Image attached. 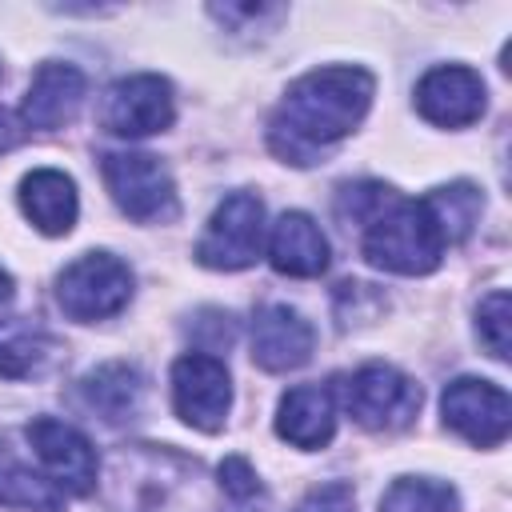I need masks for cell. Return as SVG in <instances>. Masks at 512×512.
Listing matches in <instances>:
<instances>
[{
  "instance_id": "6da1fadb",
  "label": "cell",
  "mask_w": 512,
  "mask_h": 512,
  "mask_svg": "<svg viewBox=\"0 0 512 512\" xmlns=\"http://www.w3.org/2000/svg\"><path fill=\"white\" fill-rule=\"evenodd\" d=\"M376 80L364 68H312L288 84L272 112L268 144L288 164H316L332 144H340L368 112Z\"/></svg>"
},
{
  "instance_id": "7a4b0ae2",
  "label": "cell",
  "mask_w": 512,
  "mask_h": 512,
  "mask_svg": "<svg viewBox=\"0 0 512 512\" xmlns=\"http://www.w3.org/2000/svg\"><path fill=\"white\" fill-rule=\"evenodd\" d=\"M360 252L368 264L400 276H424L444 256V236L424 200H404L388 192L376 212L360 220Z\"/></svg>"
},
{
  "instance_id": "3957f363",
  "label": "cell",
  "mask_w": 512,
  "mask_h": 512,
  "mask_svg": "<svg viewBox=\"0 0 512 512\" xmlns=\"http://www.w3.org/2000/svg\"><path fill=\"white\" fill-rule=\"evenodd\" d=\"M132 296V268L112 252H84L56 280V304L64 316L92 324L116 316Z\"/></svg>"
},
{
  "instance_id": "277c9868",
  "label": "cell",
  "mask_w": 512,
  "mask_h": 512,
  "mask_svg": "<svg viewBox=\"0 0 512 512\" xmlns=\"http://www.w3.org/2000/svg\"><path fill=\"white\" fill-rule=\"evenodd\" d=\"M104 184L124 216L140 224L176 220V184L172 172L148 152H108L100 160Z\"/></svg>"
},
{
  "instance_id": "5b68a950",
  "label": "cell",
  "mask_w": 512,
  "mask_h": 512,
  "mask_svg": "<svg viewBox=\"0 0 512 512\" xmlns=\"http://www.w3.org/2000/svg\"><path fill=\"white\" fill-rule=\"evenodd\" d=\"M260 248H264V204L256 192H232L212 212L196 244V260L216 272H240L256 264Z\"/></svg>"
},
{
  "instance_id": "8992f818",
  "label": "cell",
  "mask_w": 512,
  "mask_h": 512,
  "mask_svg": "<svg viewBox=\"0 0 512 512\" xmlns=\"http://www.w3.org/2000/svg\"><path fill=\"white\" fill-rule=\"evenodd\" d=\"M344 404L356 424L372 432H396L420 412V384L392 364H364L344 384Z\"/></svg>"
},
{
  "instance_id": "52a82bcc",
  "label": "cell",
  "mask_w": 512,
  "mask_h": 512,
  "mask_svg": "<svg viewBox=\"0 0 512 512\" xmlns=\"http://www.w3.org/2000/svg\"><path fill=\"white\" fill-rule=\"evenodd\" d=\"M172 404L176 416L200 432H216L232 408V376L224 360L208 352H188L172 364Z\"/></svg>"
},
{
  "instance_id": "ba28073f",
  "label": "cell",
  "mask_w": 512,
  "mask_h": 512,
  "mask_svg": "<svg viewBox=\"0 0 512 512\" xmlns=\"http://www.w3.org/2000/svg\"><path fill=\"white\" fill-rule=\"evenodd\" d=\"M176 108H172V84L164 76L140 72V76H124L116 80L104 100H100V124L112 136H152L164 132L172 124Z\"/></svg>"
},
{
  "instance_id": "9c48e42d",
  "label": "cell",
  "mask_w": 512,
  "mask_h": 512,
  "mask_svg": "<svg viewBox=\"0 0 512 512\" xmlns=\"http://www.w3.org/2000/svg\"><path fill=\"white\" fill-rule=\"evenodd\" d=\"M440 412H444V424L476 448H496L512 424L508 392L492 380H472V376H460L444 388Z\"/></svg>"
},
{
  "instance_id": "30bf717a",
  "label": "cell",
  "mask_w": 512,
  "mask_h": 512,
  "mask_svg": "<svg viewBox=\"0 0 512 512\" xmlns=\"http://www.w3.org/2000/svg\"><path fill=\"white\" fill-rule=\"evenodd\" d=\"M28 444L60 492L88 496L96 488V452L80 428L56 416H36L28 424Z\"/></svg>"
},
{
  "instance_id": "8fae6325",
  "label": "cell",
  "mask_w": 512,
  "mask_h": 512,
  "mask_svg": "<svg viewBox=\"0 0 512 512\" xmlns=\"http://www.w3.org/2000/svg\"><path fill=\"white\" fill-rule=\"evenodd\" d=\"M416 108L440 128H464L484 112V80L464 64H440L416 84Z\"/></svg>"
},
{
  "instance_id": "7c38bea8",
  "label": "cell",
  "mask_w": 512,
  "mask_h": 512,
  "mask_svg": "<svg viewBox=\"0 0 512 512\" xmlns=\"http://www.w3.org/2000/svg\"><path fill=\"white\" fill-rule=\"evenodd\" d=\"M312 324L288 304H264L252 320V360L264 372H292L312 356Z\"/></svg>"
},
{
  "instance_id": "4fadbf2b",
  "label": "cell",
  "mask_w": 512,
  "mask_h": 512,
  "mask_svg": "<svg viewBox=\"0 0 512 512\" xmlns=\"http://www.w3.org/2000/svg\"><path fill=\"white\" fill-rule=\"evenodd\" d=\"M80 104H84V72L76 64L48 60V64L36 68L20 116H24L28 128H44L48 132V128L68 124Z\"/></svg>"
},
{
  "instance_id": "5bb4252c",
  "label": "cell",
  "mask_w": 512,
  "mask_h": 512,
  "mask_svg": "<svg viewBox=\"0 0 512 512\" xmlns=\"http://www.w3.org/2000/svg\"><path fill=\"white\" fill-rule=\"evenodd\" d=\"M268 260L284 276H320L328 268V240L308 212H280L268 236Z\"/></svg>"
},
{
  "instance_id": "9a60e30c",
  "label": "cell",
  "mask_w": 512,
  "mask_h": 512,
  "mask_svg": "<svg viewBox=\"0 0 512 512\" xmlns=\"http://www.w3.org/2000/svg\"><path fill=\"white\" fill-rule=\"evenodd\" d=\"M276 432L296 448H324L336 432V400L324 384H296L284 392Z\"/></svg>"
},
{
  "instance_id": "2e32d148",
  "label": "cell",
  "mask_w": 512,
  "mask_h": 512,
  "mask_svg": "<svg viewBox=\"0 0 512 512\" xmlns=\"http://www.w3.org/2000/svg\"><path fill=\"white\" fill-rule=\"evenodd\" d=\"M20 208L44 236H64L76 224V184L60 168H32L20 180Z\"/></svg>"
},
{
  "instance_id": "e0dca14e",
  "label": "cell",
  "mask_w": 512,
  "mask_h": 512,
  "mask_svg": "<svg viewBox=\"0 0 512 512\" xmlns=\"http://www.w3.org/2000/svg\"><path fill=\"white\" fill-rule=\"evenodd\" d=\"M60 340L32 324V320H0V376L4 380H36L56 368L60 360Z\"/></svg>"
},
{
  "instance_id": "ac0fdd59",
  "label": "cell",
  "mask_w": 512,
  "mask_h": 512,
  "mask_svg": "<svg viewBox=\"0 0 512 512\" xmlns=\"http://www.w3.org/2000/svg\"><path fill=\"white\" fill-rule=\"evenodd\" d=\"M80 396L92 412H100L108 424L116 420H132L144 396V380L132 364H100L96 372H88L80 380Z\"/></svg>"
},
{
  "instance_id": "d6986e66",
  "label": "cell",
  "mask_w": 512,
  "mask_h": 512,
  "mask_svg": "<svg viewBox=\"0 0 512 512\" xmlns=\"http://www.w3.org/2000/svg\"><path fill=\"white\" fill-rule=\"evenodd\" d=\"M0 504L24 508V512H60V488L36 472H28L20 460L0 452Z\"/></svg>"
},
{
  "instance_id": "ffe728a7",
  "label": "cell",
  "mask_w": 512,
  "mask_h": 512,
  "mask_svg": "<svg viewBox=\"0 0 512 512\" xmlns=\"http://www.w3.org/2000/svg\"><path fill=\"white\" fill-rule=\"evenodd\" d=\"M456 488L428 476H400L380 496V512H456Z\"/></svg>"
},
{
  "instance_id": "44dd1931",
  "label": "cell",
  "mask_w": 512,
  "mask_h": 512,
  "mask_svg": "<svg viewBox=\"0 0 512 512\" xmlns=\"http://www.w3.org/2000/svg\"><path fill=\"white\" fill-rule=\"evenodd\" d=\"M424 204H428L444 244H460L472 232L476 216H480V192L472 184H448V188L424 196Z\"/></svg>"
},
{
  "instance_id": "7402d4cb",
  "label": "cell",
  "mask_w": 512,
  "mask_h": 512,
  "mask_svg": "<svg viewBox=\"0 0 512 512\" xmlns=\"http://www.w3.org/2000/svg\"><path fill=\"white\" fill-rule=\"evenodd\" d=\"M476 332L496 360H508V292L496 288L476 308Z\"/></svg>"
},
{
  "instance_id": "603a6c76",
  "label": "cell",
  "mask_w": 512,
  "mask_h": 512,
  "mask_svg": "<svg viewBox=\"0 0 512 512\" xmlns=\"http://www.w3.org/2000/svg\"><path fill=\"white\" fill-rule=\"evenodd\" d=\"M348 508H352V488L344 480H332V484L312 488L292 512H348Z\"/></svg>"
},
{
  "instance_id": "cb8c5ba5",
  "label": "cell",
  "mask_w": 512,
  "mask_h": 512,
  "mask_svg": "<svg viewBox=\"0 0 512 512\" xmlns=\"http://www.w3.org/2000/svg\"><path fill=\"white\" fill-rule=\"evenodd\" d=\"M220 488H224L228 496H236V500H248V496L260 492L256 472H252L248 460H240V456H228V460L220 464Z\"/></svg>"
},
{
  "instance_id": "d4e9b609",
  "label": "cell",
  "mask_w": 512,
  "mask_h": 512,
  "mask_svg": "<svg viewBox=\"0 0 512 512\" xmlns=\"http://www.w3.org/2000/svg\"><path fill=\"white\" fill-rule=\"evenodd\" d=\"M16 140H20V124L8 112H0V152H8Z\"/></svg>"
},
{
  "instance_id": "484cf974",
  "label": "cell",
  "mask_w": 512,
  "mask_h": 512,
  "mask_svg": "<svg viewBox=\"0 0 512 512\" xmlns=\"http://www.w3.org/2000/svg\"><path fill=\"white\" fill-rule=\"evenodd\" d=\"M12 300V276L0 268V304H8Z\"/></svg>"
}]
</instances>
